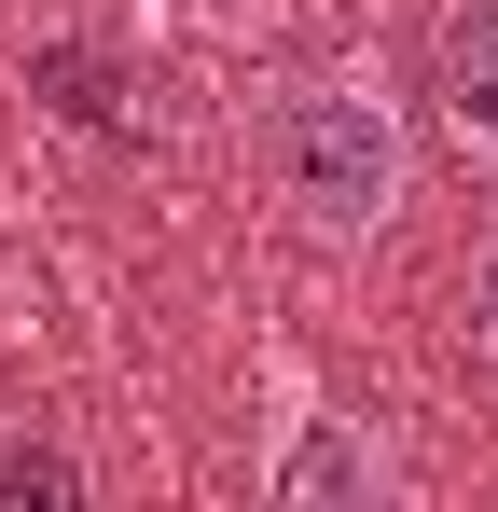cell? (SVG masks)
<instances>
[{
	"mask_svg": "<svg viewBox=\"0 0 498 512\" xmlns=\"http://www.w3.org/2000/svg\"><path fill=\"white\" fill-rule=\"evenodd\" d=\"M429 97H443L457 153L498 167V0H443L429 14Z\"/></svg>",
	"mask_w": 498,
	"mask_h": 512,
	"instance_id": "3957f363",
	"label": "cell"
},
{
	"mask_svg": "<svg viewBox=\"0 0 498 512\" xmlns=\"http://www.w3.org/2000/svg\"><path fill=\"white\" fill-rule=\"evenodd\" d=\"M471 346L498 360V236H485V263H471Z\"/></svg>",
	"mask_w": 498,
	"mask_h": 512,
	"instance_id": "5b68a950",
	"label": "cell"
},
{
	"mask_svg": "<svg viewBox=\"0 0 498 512\" xmlns=\"http://www.w3.org/2000/svg\"><path fill=\"white\" fill-rule=\"evenodd\" d=\"M263 180L305 250H374L415 194V125L374 70H291L263 97Z\"/></svg>",
	"mask_w": 498,
	"mask_h": 512,
	"instance_id": "6da1fadb",
	"label": "cell"
},
{
	"mask_svg": "<svg viewBox=\"0 0 498 512\" xmlns=\"http://www.w3.org/2000/svg\"><path fill=\"white\" fill-rule=\"evenodd\" d=\"M0 512H97L70 429H0Z\"/></svg>",
	"mask_w": 498,
	"mask_h": 512,
	"instance_id": "277c9868",
	"label": "cell"
},
{
	"mask_svg": "<svg viewBox=\"0 0 498 512\" xmlns=\"http://www.w3.org/2000/svg\"><path fill=\"white\" fill-rule=\"evenodd\" d=\"M263 512H415L388 429L319 402V388H277V429H263Z\"/></svg>",
	"mask_w": 498,
	"mask_h": 512,
	"instance_id": "7a4b0ae2",
	"label": "cell"
}]
</instances>
